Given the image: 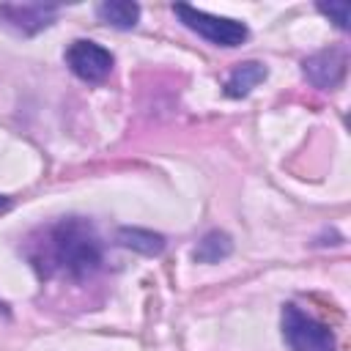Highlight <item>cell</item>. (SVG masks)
Masks as SVG:
<instances>
[{"label": "cell", "mask_w": 351, "mask_h": 351, "mask_svg": "<svg viewBox=\"0 0 351 351\" xmlns=\"http://www.w3.org/2000/svg\"><path fill=\"white\" fill-rule=\"evenodd\" d=\"M27 255L41 277L88 280L101 266V239L88 219L63 217L44 228Z\"/></svg>", "instance_id": "cell-1"}, {"label": "cell", "mask_w": 351, "mask_h": 351, "mask_svg": "<svg viewBox=\"0 0 351 351\" xmlns=\"http://www.w3.org/2000/svg\"><path fill=\"white\" fill-rule=\"evenodd\" d=\"M176 16L197 36H203L206 41L217 44V47H239L247 41L250 30L244 22L239 19H228V16H217V14H208V11H200V8H192L186 3H176L173 5Z\"/></svg>", "instance_id": "cell-2"}, {"label": "cell", "mask_w": 351, "mask_h": 351, "mask_svg": "<svg viewBox=\"0 0 351 351\" xmlns=\"http://www.w3.org/2000/svg\"><path fill=\"white\" fill-rule=\"evenodd\" d=\"M282 337L291 351H335L332 329L302 313L296 304L282 307Z\"/></svg>", "instance_id": "cell-3"}, {"label": "cell", "mask_w": 351, "mask_h": 351, "mask_svg": "<svg viewBox=\"0 0 351 351\" xmlns=\"http://www.w3.org/2000/svg\"><path fill=\"white\" fill-rule=\"evenodd\" d=\"M63 58H66V66L80 80H85V82H101V80H107L110 71H112V63H115V58H112L110 49H104L101 44L88 41V38L71 41Z\"/></svg>", "instance_id": "cell-4"}, {"label": "cell", "mask_w": 351, "mask_h": 351, "mask_svg": "<svg viewBox=\"0 0 351 351\" xmlns=\"http://www.w3.org/2000/svg\"><path fill=\"white\" fill-rule=\"evenodd\" d=\"M58 16V5L44 3H3L0 5V22L22 36H36L38 30L49 27Z\"/></svg>", "instance_id": "cell-5"}, {"label": "cell", "mask_w": 351, "mask_h": 351, "mask_svg": "<svg viewBox=\"0 0 351 351\" xmlns=\"http://www.w3.org/2000/svg\"><path fill=\"white\" fill-rule=\"evenodd\" d=\"M346 66H348V55L343 47H329V49H321L310 58H304L302 63V71L304 77L321 88V90H332L343 82L346 77Z\"/></svg>", "instance_id": "cell-6"}, {"label": "cell", "mask_w": 351, "mask_h": 351, "mask_svg": "<svg viewBox=\"0 0 351 351\" xmlns=\"http://www.w3.org/2000/svg\"><path fill=\"white\" fill-rule=\"evenodd\" d=\"M266 77H269V69H266L263 63H258V60L239 63V66L230 71L228 82H225V93L233 96V99H241V96H247L252 88H258Z\"/></svg>", "instance_id": "cell-7"}, {"label": "cell", "mask_w": 351, "mask_h": 351, "mask_svg": "<svg viewBox=\"0 0 351 351\" xmlns=\"http://www.w3.org/2000/svg\"><path fill=\"white\" fill-rule=\"evenodd\" d=\"M96 16L104 25H110V27L129 30L140 19V5L137 3H129V0H107V3L96 5Z\"/></svg>", "instance_id": "cell-8"}, {"label": "cell", "mask_w": 351, "mask_h": 351, "mask_svg": "<svg viewBox=\"0 0 351 351\" xmlns=\"http://www.w3.org/2000/svg\"><path fill=\"white\" fill-rule=\"evenodd\" d=\"M115 239H118L121 247L143 252V255H159L165 250V236L154 233V230H145V228H121Z\"/></svg>", "instance_id": "cell-9"}, {"label": "cell", "mask_w": 351, "mask_h": 351, "mask_svg": "<svg viewBox=\"0 0 351 351\" xmlns=\"http://www.w3.org/2000/svg\"><path fill=\"white\" fill-rule=\"evenodd\" d=\"M230 252H233L230 236L222 233V230H211V233H206V236L197 241L192 258H195L197 263H219V261H225Z\"/></svg>", "instance_id": "cell-10"}, {"label": "cell", "mask_w": 351, "mask_h": 351, "mask_svg": "<svg viewBox=\"0 0 351 351\" xmlns=\"http://www.w3.org/2000/svg\"><path fill=\"white\" fill-rule=\"evenodd\" d=\"M318 11L324 16H329L340 30L348 27V3L346 0H337V3H318Z\"/></svg>", "instance_id": "cell-11"}, {"label": "cell", "mask_w": 351, "mask_h": 351, "mask_svg": "<svg viewBox=\"0 0 351 351\" xmlns=\"http://www.w3.org/2000/svg\"><path fill=\"white\" fill-rule=\"evenodd\" d=\"M11 206V197H5V195H0V211H5Z\"/></svg>", "instance_id": "cell-12"}]
</instances>
